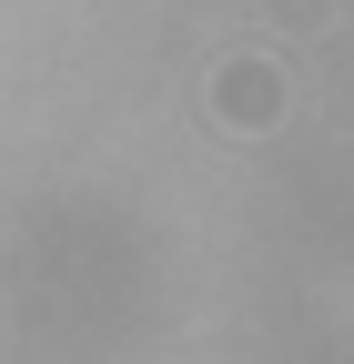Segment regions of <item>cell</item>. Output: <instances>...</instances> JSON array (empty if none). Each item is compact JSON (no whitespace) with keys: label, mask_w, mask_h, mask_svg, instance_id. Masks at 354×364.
<instances>
[{"label":"cell","mask_w":354,"mask_h":364,"mask_svg":"<svg viewBox=\"0 0 354 364\" xmlns=\"http://www.w3.org/2000/svg\"><path fill=\"white\" fill-rule=\"evenodd\" d=\"M203 102H213V122H223V132H243V142H253V132H274V122L294 112V91H284L274 61L233 51V61H213V91H203Z\"/></svg>","instance_id":"obj_1"},{"label":"cell","mask_w":354,"mask_h":364,"mask_svg":"<svg viewBox=\"0 0 354 364\" xmlns=\"http://www.w3.org/2000/svg\"><path fill=\"white\" fill-rule=\"evenodd\" d=\"M274 11H284V21H324V0H274Z\"/></svg>","instance_id":"obj_2"}]
</instances>
